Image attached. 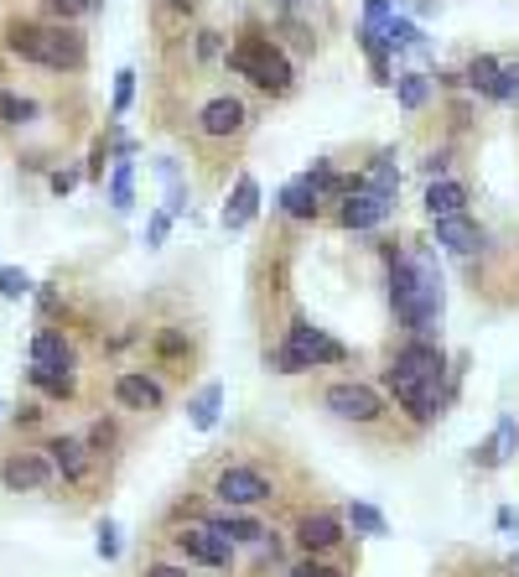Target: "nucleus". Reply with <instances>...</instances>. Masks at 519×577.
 Wrapping results in <instances>:
<instances>
[{
  "instance_id": "37",
  "label": "nucleus",
  "mask_w": 519,
  "mask_h": 577,
  "mask_svg": "<svg viewBox=\"0 0 519 577\" xmlns=\"http://www.w3.org/2000/svg\"><path fill=\"white\" fill-rule=\"evenodd\" d=\"M130 95H136V73L125 68V73H119V84H115V115L130 110Z\"/></svg>"
},
{
  "instance_id": "31",
  "label": "nucleus",
  "mask_w": 519,
  "mask_h": 577,
  "mask_svg": "<svg viewBox=\"0 0 519 577\" xmlns=\"http://www.w3.org/2000/svg\"><path fill=\"white\" fill-rule=\"evenodd\" d=\"M141 577H198L188 562H172V556H156V562H145Z\"/></svg>"
},
{
  "instance_id": "34",
  "label": "nucleus",
  "mask_w": 519,
  "mask_h": 577,
  "mask_svg": "<svg viewBox=\"0 0 519 577\" xmlns=\"http://www.w3.org/2000/svg\"><path fill=\"white\" fill-rule=\"evenodd\" d=\"M110 198H115V209H119V214L130 209V162H119V167H115V183H110Z\"/></svg>"
},
{
  "instance_id": "21",
  "label": "nucleus",
  "mask_w": 519,
  "mask_h": 577,
  "mask_svg": "<svg viewBox=\"0 0 519 577\" xmlns=\"http://www.w3.org/2000/svg\"><path fill=\"white\" fill-rule=\"evenodd\" d=\"M84 448H89L99 463L119 457L115 453V448H119V422H115V416H94V422H89V432H84Z\"/></svg>"
},
{
  "instance_id": "44",
  "label": "nucleus",
  "mask_w": 519,
  "mask_h": 577,
  "mask_svg": "<svg viewBox=\"0 0 519 577\" xmlns=\"http://www.w3.org/2000/svg\"><path fill=\"white\" fill-rule=\"evenodd\" d=\"M410 11H421V16H431V11H436V0H410Z\"/></svg>"
},
{
  "instance_id": "8",
  "label": "nucleus",
  "mask_w": 519,
  "mask_h": 577,
  "mask_svg": "<svg viewBox=\"0 0 519 577\" xmlns=\"http://www.w3.org/2000/svg\"><path fill=\"white\" fill-rule=\"evenodd\" d=\"M229 68H235L239 78H250L255 89H265V95H286V89H291V63L270 48V37H244V42L229 52Z\"/></svg>"
},
{
  "instance_id": "47",
  "label": "nucleus",
  "mask_w": 519,
  "mask_h": 577,
  "mask_svg": "<svg viewBox=\"0 0 519 577\" xmlns=\"http://www.w3.org/2000/svg\"><path fill=\"white\" fill-rule=\"evenodd\" d=\"M504 577H519V573H515V567H509V573H504Z\"/></svg>"
},
{
  "instance_id": "4",
  "label": "nucleus",
  "mask_w": 519,
  "mask_h": 577,
  "mask_svg": "<svg viewBox=\"0 0 519 577\" xmlns=\"http://www.w3.org/2000/svg\"><path fill=\"white\" fill-rule=\"evenodd\" d=\"M349 343H338L328 338L317 323L307 317H291V328L276 349H265V369H276V375H307V369H322V364H349Z\"/></svg>"
},
{
  "instance_id": "20",
  "label": "nucleus",
  "mask_w": 519,
  "mask_h": 577,
  "mask_svg": "<svg viewBox=\"0 0 519 577\" xmlns=\"http://www.w3.org/2000/svg\"><path fill=\"white\" fill-rule=\"evenodd\" d=\"M42 427H48V401H42V396H22L16 411H11V437L22 442V437L42 432Z\"/></svg>"
},
{
  "instance_id": "6",
  "label": "nucleus",
  "mask_w": 519,
  "mask_h": 577,
  "mask_svg": "<svg viewBox=\"0 0 519 577\" xmlns=\"http://www.w3.org/2000/svg\"><path fill=\"white\" fill-rule=\"evenodd\" d=\"M322 411H328L332 422L354 427V432H379V427L395 416L390 401L379 396L375 385H364V380H328V385H322Z\"/></svg>"
},
{
  "instance_id": "36",
  "label": "nucleus",
  "mask_w": 519,
  "mask_h": 577,
  "mask_svg": "<svg viewBox=\"0 0 519 577\" xmlns=\"http://www.w3.org/2000/svg\"><path fill=\"white\" fill-rule=\"evenodd\" d=\"M94 547H99V556H104V562H115V556H119V530L110 526V520L99 526V541H94Z\"/></svg>"
},
{
  "instance_id": "17",
  "label": "nucleus",
  "mask_w": 519,
  "mask_h": 577,
  "mask_svg": "<svg viewBox=\"0 0 519 577\" xmlns=\"http://www.w3.org/2000/svg\"><path fill=\"white\" fill-rule=\"evenodd\" d=\"M239 125H244V104H239V99H208V104H203V115H198V130H203V136H213V141H218V136H235Z\"/></svg>"
},
{
  "instance_id": "23",
  "label": "nucleus",
  "mask_w": 519,
  "mask_h": 577,
  "mask_svg": "<svg viewBox=\"0 0 519 577\" xmlns=\"http://www.w3.org/2000/svg\"><path fill=\"white\" fill-rule=\"evenodd\" d=\"M317 203H322V198H317V188H312L307 177H296V183L281 188V209L291 218H317Z\"/></svg>"
},
{
  "instance_id": "2",
  "label": "nucleus",
  "mask_w": 519,
  "mask_h": 577,
  "mask_svg": "<svg viewBox=\"0 0 519 577\" xmlns=\"http://www.w3.org/2000/svg\"><path fill=\"white\" fill-rule=\"evenodd\" d=\"M390 308L401 317V328L410 338H431L442 343V271L431 261V250H416V255H401L395 271H390Z\"/></svg>"
},
{
  "instance_id": "3",
  "label": "nucleus",
  "mask_w": 519,
  "mask_h": 577,
  "mask_svg": "<svg viewBox=\"0 0 519 577\" xmlns=\"http://www.w3.org/2000/svg\"><path fill=\"white\" fill-rule=\"evenodd\" d=\"M5 52L31 68L48 73H84L89 42L73 22H37V16H11L5 22Z\"/></svg>"
},
{
  "instance_id": "30",
  "label": "nucleus",
  "mask_w": 519,
  "mask_h": 577,
  "mask_svg": "<svg viewBox=\"0 0 519 577\" xmlns=\"http://www.w3.org/2000/svg\"><path fill=\"white\" fill-rule=\"evenodd\" d=\"M395 95H401V104H405V110H421L426 99H431V84H426L421 73H405L401 84H395Z\"/></svg>"
},
{
  "instance_id": "40",
  "label": "nucleus",
  "mask_w": 519,
  "mask_h": 577,
  "mask_svg": "<svg viewBox=\"0 0 519 577\" xmlns=\"http://www.w3.org/2000/svg\"><path fill=\"white\" fill-rule=\"evenodd\" d=\"M498 530H519V510H509V505L498 510Z\"/></svg>"
},
{
  "instance_id": "26",
  "label": "nucleus",
  "mask_w": 519,
  "mask_h": 577,
  "mask_svg": "<svg viewBox=\"0 0 519 577\" xmlns=\"http://www.w3.org/2000/svg\"><path fill=\"white\" fill-rule=\"evenodd\" d=\"M26 121H37V104L26 95H16V89H0V125L16 130V125H26Z\"/></svg>"
},
{
  "instance_id": "12",
  "label": "nucleus",
  "mask_w": 519,
  "mask_h": 577,
  "mask_svg": "<svg viewBox=\"0 0 519 577\" xmlns=\"http://www.w3.org/2000/svg\"><path fill=\"white\" fill-rule=\"evenodd\" d=\"M110 396H115L119 411L130 416H162L166 411V385L151 375V369H119L110 380Z\"/></svg>"
},
{
  "instance_id": "29",
  "label": "nucleus",
  "mask_w": 519,
  "mask_h": 577,
  "mask_svg": "<svg viewBox=\"0 0 519 577\" xmlns=\"http://www.w3.org/2000/svg\"><path fill=\"white\" fill-rule=\"evenodd\" d=\"M286 577H354V573L338 567V562H328V556H296V562L286 567Z\"/></svg>"
},
{
  "instance_id": "13",
  "label": "nucleus",
  "mask_w": 519,
  "mask_h": 577,
  "mask_svg": "<svg viewBox=\"0 0 519 577\" xmlns=\"http://www.w3.org/2000/svg\"><path fill=\"white\" fill-rule=\"evenodd\" d=\"M78 369V354H73V338L52 323H37L31 334V354H26V375H68Z\"/></svg>"
},
{
  "instance_id": "41",
  "label": "nucleus",
  "mask_w": 519,
  "mask_h": 577,
  "mask_svg": "<svg viewBox=\"0 0 519 577\" xmlns=\"http://www.w3.org/2000/svg\"><path fill=\"white\" fill-rule=\"evenodd\" d=\"M426 172H431V183H436V177H442V172H447V151H436V156H431V162H426Z\"/></svg>"
},
{
  "instance_id": "27",
  "label": "nucleus",
  "mask_w": 519,
  "mask_h": 577,
  "mask_svg": "<svg viewBox=\"0 0 519 577\" xmlns=\"http://www.w3.org/2000/svg\"><path fill=\"white\" fill-rule=\"evenodd\" d=\"M151 349H156V360H162V364H177V360H188V354H192V343H188V328H162V334L151 338Z\"/></svg>"
},
{
  "instance_id": "25",
  "label": "nucleus",
  "mask_w": 519,
  "mask_h": 577,
  "mask_svg": "<svg viewBox=\"0 0 519 577\" xmlns=\"http://www.w3.org/2000/svg\"><path fill=\"white\" fill-rule=\"evenodd\" d=\"M364 188L379 192V198H395V192H401V172H395V156H390V151L375 156V167H369V177H364Z\"/></svg>"
},
{
  "instance_id": "46",
  "label": "nucleus",
  "mask_w": 519,
  "mask_h": 577,
  "mask_svg": "<svg viewBox=\"0 0 519 577\" xmlns=\"http://www.w3.org/2000/svg\"><path fill=\"white\" fill-rule=\"evenodd\" d=\"M509 567H515V573H519V552H515V556H509Z\"/></svg>"
},
{
  "instance_id": "42",
  "label": "nucleus",
  "mask_w": 519,
  "mask_h": 577,
  "mask_svg": "<svg viewBox=\"0 0 519 577\" xmlns=\"http://www.w3.org/2000/svg\"><path fill=\"white\" fill-rule=\"evenodd\" d=\"M276 5H281V22H296V11H302L307 0H276Z\"/></svg>"
},
{
  "instance_id": "35",
  "label": "nucleus",
  "mask_w": 519,
  "mask_h": 577,
  "mask_svg": "<svg viewBox=\"0 0 519 577\" xmlns=\"http://www.w3.org/2000/svg\"><path fill=\"white\" fill-rule=\"evenodd\" d=\"M498 99H509V104H519V58H515V63H504V68H498Z\"/></svg>"
},
{
  "instance_id": "38",
  "label": "nucleus",
  "mask_w": 519,
  "mask_h": 577,
  "mask_svg": "<svg viewBox=\"0 0 519 577\" xmlns=\"http://www.w3.org/2000/svg\"><path fill=\"white\" fill-rule=\"evenodd\" d=\"M48 183H52V192H68L73 183H78V172H52Z\"/></svg>"
},
{
  "instance_id": "7",
  "label": "nucleus",
  "mask_w": 519,
  "mask_h": 577,
  "mask_svg": "<svg viewBox=\"0 0 519 577\" xmlns=\"http://www.w3.org/2000/svg\"><path fill=\"white\" fill-rule=\"evenodd\" d=\"M42 453H48V463H52V479L63 484V489H73V494L94 489L99 468H104V463L84 448V437L78 432H48L42 437Z\"/></svg>"
},
{
  "instance_id": "19",
  "label": "nucleus",
  "mask_w": 519,
  "mask_h": 577,
  "mask_svg": "<svg viewBox=\"0 0 519 577\" xmlns=\"http://www.w3.org/2000/svg\"><path fill=\"white\" fill-rule=\"evenodd\" d=\"M255 209H260V188H255V177H239L235 198L224 203V229H244V224L255 218Z\"/></svg>"
},
{
  "instance_id": "16",
  "label": "nucleus",
  "mask_w": 519,
  "mask_h": 577,
  "mask_svg": "<svg viewBox=\"0 0 519 577\" xmlns=\"http://www.w3.org/2000/svg\"><path fill=\"white\" fill-rule=\"evenodd\" d=\"M483 224H472L468 214L457 218H436V244H447L452 255H472V250H483Z\"/></svg>"
},
{
  "instance_id": "9",
  "label": "nucleus",
  "mask_w": 519,
  "mask_h": 577,
  "mask_svg": "<svg viewBox=\"0 0 519 577\" xmlns=\"http://www.w3.org/2000/svg\"><path fill=\"white\" fill-rule=\"evenodd\" d=\"M172 562H188V567H208V573H235V547L224 536H213L203 520H182L172 526Z\"/></svg>"
},
{
  "instance_id": "10",
  "label": "nucleus",
  "mask_w": 519,
  "mask_h": 577,
  "mask_svg": "<svg viewBox=\"0 0 519 577\" xmlns=\"http://www.w3.org/2000/svg\"><path fill=\"white\" fill-rule=\"evenodd\" d=\"M52 463L42 453V442L31 448V442H11V448H0V489L5 494H48L52 489Z\"/></svg>"
},
{
  "instance_id": "15",
  "label": "nucleus",
  "mask_w": 519,
  "mask_h": 577,
  "mask_svg": "<svg viewBox=\"0 0 519 577\" xmlns=\"http://www.w3.org/2000/svg\"><path fill=\"white\" fill-rule=\"evenodd\" d=\"M515 453H519V422H515V416H498L494 437L472 448V463H478V468H504Z\"/></svg>"
},
{
  "instance_id": "32",
  "label": "nucleus",
  "mask_w": 519,
  "mask_h": 577,
  "mask_svg": "<svg viewBox=\"0 0 519 577\" xmlns=\"http://www.w3.org/2000/svg\"><path fill=\"white\" fill-rule=\"evenodd\" d=\"M162 183H166V209H172V214H182V209H188V198H182V183H177V167H172V162H162Z\"/></svg>"
},
{
  "instance_id": "11",
  "label": "nucleus",
  "mask_w": 519,
  "mask_h": 577,
  "mask_svg": "<svg viewBox=\"0 0 519 577\" xmlns=\"http://www.w3.org/2000/svg\"><path fill=\"white\" fill-rule=\"evenodd\" d=\"M291 541H296V556H332V552H343L349 526H343V515H338V510L312 505V510H302V515H296Z\"/></svg>"
},
{
  "instance_id": "28",
  "label": "nucleus",
  "mask_w": 519,
  "mask_h": 577,
  "mask_svg": "<svg viewBox=\"0 0 519 577\" xmlns=\"http://www.w3.org/2000/svg\"><path fill=\"white\" fill-rule=\"evenodd\" d=\"M498 68H504L498 58H472V63H468V73H463V78H468V84H472V89H478V95L498 99Z\"/></svg>"
},
{
  "instance_id": "5",
  "label": "nucleus",
  "mask_w": 519,
  "mask_h": 577,
  "mask_svg": "<svg viewBox=\"0 0 519 577\" xmlns=\"http://www.w3.org/2000/svg\"><path fill=\"white\" fill-rule=\"evenodd\" d=\"M208 494H213V505L218 510H260V505H270V500L281 494V484H276V474H270L265 463L224 457V463L213 468Z\"/></svg>"
},
{
  "instance_id": "43",
  "label": "nucleus",
  "mask_w": 519,
  "mask_h": 577,
  "mask_svg": "<svg viewBox=\"0 0 519 577\" xmlns=\"http://www.w3.org/2000/svg\"><path fill=\"white\" fill-rule=\"evenodd\" d=\"M166 240V214H156L151 218V244H162Z\"/></svg>"
},
{
  "instance_id": "18",
  "label": "nucleus",
  "mask_w": 519,
  "mask_h": 577,
  "mask_svg": "<svg viewBox=\"0 0 519 577\" xmlns=\"http://www.w3.org/2000/svg\"><path fill=\"white\" fill-rule=\"evenodd\" d=\"M468 209V188L463 183H431L426 188V214H431V224L436 218H457Z\"/></svg>"
},
{
  "instance_id": "14",
  "label": "nucleus",
  "mask_w": 519,
  "mask_h": 577,
  "mask_svg": "<svg viewBox=\"0 0 519 577\" xmlns=\"http://www.w3.org/2000/svg\"><path fill=\"white\" fill-rule=\"evenodd\" d=\"M390 209H395V198H379V192L358 188L343 198V209H338V224L343 229H375V224H384L390 218Z\"/></svg>"
},
{
  "instance_id": "33",
  "label": "nucleus",
  "mask_w": 519,
  "mask_h": 577,
  "mask_svg": "<svg viewBox=\"0 0 519 577\" xmlns=\"http://www.w3.org/2000/svg\"><path fill=\"white\" fill-rule=\"evenodd\" d=\"M26 291H31V276L5 265V271H0V297H11V302H16V297H26Z\"/></svg>"
},
{
  "instance_id": "39",
  "label": "nucleus",
  "mask_w": 519,
  "mask_h": 577,
  "mask_svg": "<svg viewBox=\"0 0 519 577\" xmlns=\"http://www.w3.org/2000/svg\"><path fill=\"white\" fill-rule=\"evenodd\" d=\"M198 52H203V58H213V52H218V32H203V37H198Z\"/></svg>"
},
{
  "instance_id": "22",
  "label": "nucleus",
  "mask_w": 519,
  "mask_h": 577,
  "mask_svg": "<svg viewBox=\"0 0 519 577\" xmlns=\"http://www.w3.org/2000/svg\"><path fill=\"white\" fill-rule=\"evenodd\" d=\"M338 515H343V526H354V536H390V520L375 505H364V500H349Z\"/></svg>"
},
{
  "instance_id": "45",
  "label": "nucleus",
  "mask_w": 519,
  "mask_h": 577,
  "mask_svg": "<svg viewBox=\"0 0 519 577\" xmlns=\"http://www.w3.org/2000/svg\"><path fill=\"white\" fill-rule=\"evenodd\" d=\"M166 5H172V11H192L198 0H166Z\"/></svg>"
},
{
  "instance_id": "24",
  "label": "nucleus",
  "mask_w": 519,
  "mask_h": 577,
  "mask_svg": "<svg viewBox=\"0 0 519 577\" xmlns=\"http://www.w3.org/2000/svg\"><path fill=\"white\" fill-rule=\"evenodd\" d=\"M218 406H224V385H218V380H208V385H203V390H198V396L188 401V411H192V427H198V432H208L213 422H218Z\"/></svg>"
},
{
  "instance_id": "1",
  "label": "nucleus",
  "mask_w": 519,
  "mask_h": 577,
  "mask_svg": "<svg viewBox=\"0 0 519 577\" xmlns=\"http://www.w3.org/2000/svg\"><path fill=\"white\" fill-rule=\"evenodd\" d=\"M457 375H463V360L452 369L442 343H431V338H405L401 349L390 354V364L379 369V385L390 390L395 411L421 432V427H436V422L447 416L452 396H457Z\"/></svg>"
}]
</instances>
